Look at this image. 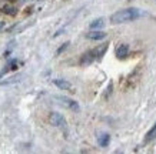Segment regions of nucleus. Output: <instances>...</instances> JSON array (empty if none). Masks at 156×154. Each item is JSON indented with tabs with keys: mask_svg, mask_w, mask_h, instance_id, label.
I'll return each instance as SVG.
<instances>
[{
	"mask_svg": "<svg viewBox=\"0 0 156 154\" xmlns=\"http://www.w3.org/2000/svg\"><path fill=\"white\" fill-rule=\"evenodd\" d=\"M129 54V44H120L116 49V57L118 59H126Z\"/></svg>",
	"mask_w": 156,
	"mask_h": 154,
	"instance_id": "39448f33",
	"label": "nucleus"
},
{
	"mask_svg": "<svg viewBox=\"0 0 156 154\" xmlns=\"http://www.w3.org/2000/svg\"><path fill=\"white\" fill-rule=\"evenodd\" d=\"M55 84H56L57 87L60 90H70L72 89V84L66 80H55Z\"/></svg>",
	"mask_w": 156,
	"mask_h": 154,
	"instance_id": "0eeeda50",
	"label": "nucleus"
},
{
	"mask_svg": "<svg viewBox=\"0 0 156 154\" xmlns=\"http://www.w3.org/2000/svg\"><path fill=\"white\" fill-rule=\"evenodd\" d=\"M156 137V123H155V126L152 127L151 130L146 133V137H145V143H149V141H152L153 139Z\"/></svg>",
	"mask_w": 156,
	"mask_h": 154,
	"instance_id": "9d476101",
	"label": "nucleus"
},
{
	"mask_svg": "<svg viewBox=\"0 0 156 154\" xmlns=\"http://www.w3.org/2000/svg\"><path fill=\"white\" fill-rule=\"evenodd\" d=\"M3 27H5V23H3V22H0V30H2Z\"/></svg>",
	"mask_w": 156,
	"mask_h": 154,
	"instance_id": "ddd939ff",
	"label": "nucleus"
},
{
	"mask_svg": "<svg viewBox=\"0 0 156 154\" xmlns=\"http://www.w3.org/2000/svg\"><path fill=\"white\" fill-rule=\"evenodd\" d=\"M140 17V10L130 7V9H123L119 10L116 13L110 16V23L113 24H120V23H128V22H133Z\"/></svg>",
	"mask_w": 156,
	"mask_h": 154,
	"instance_id": "f257e3e1",
	"label": "nucleus"
},
{
	"mask_svg": "<svg viewBox=\"0 0 156 154\" xmlns=\"http://www.w3.org/2000/svg\"><path fill=\"white\" fill-rule=\"evenodd\" d=\"M105 26V20L103 19H96L90 23V29H100Z\"/></svg>",
	"mask_w": 156,
	"mask_h": 154,
	"instance_id": "9b49d317",
	"label": "nucleus"
},
{
	"mask_svg": "<svg viewBox=\"0 0 156 154\" xmlns=\"http://www.w3.org/2000/svg\"><path fill=\"white\" fill-rule=\"evenodd\" d=\"M106 50H108V44H102V46L96 47V49L87 51V53H85V54L82 56L80 63H82V64H90L93 60L100 59V57L103 56L105 53H106Z\"/></svg>",
	"mask_w": 156,
	"mask_h": 154,
	"instance_id": "f03ea898",
	"label": "nucleus"
},
{
	"mask_svg": "<svg viewBox=\"0 0 156 154\" xmlns=\"http://www.w3.org/2000/svg\"><path fill=\"white\" fill-rule=\"evenodd\" d=\"M2 12L6 14H9V16H14V14L17 13V9L14 7V6H10V5H5L2 7Z\"/></svg>",
	"mask_w": 156,
	"mask_h": 154,
	"instance_id": "6e6552de",
	"label": "nucleus"
},
{
	"mask_svg": "<svg viewBox=\"0 0 156 154\" xmlns=\"http://www.w3.org/2000/svg\"><path fill=\"white\" fill-rule=\"evenodd\" d=\"M67 46H69V43H65V44H63V46H62V47H60V49H59V50H57V54H60L62 51L65 50V49H66V47H67Z\"/></svg>",
	"mask_w": 156,
	"mask_h": 154,
	"instance_id": "f8f14e48",
	"label": "nucleus"
},
{
	"mask_svg": "<svg viewBox=\"0 0 156 154\" xmlns=\"http://www.w3.org/2000/svg\"><path fill=\"white\" fill-rule=\"evenodd\" d=\"M50 124L55 127H62L66 124V120H65V117L62 116L60 113H52L50 114Z\"/></svg>",
	"mask_w": 156,
	"mask_h": 154,
	"instance_id": "20e7f679",
	"label": "nucleus"
},
{
	"mask_svg": "<svg viewBox=\"0 0 156 154\" xmlns=\"http://www.w3.org/2000/svg\"><path fill=\"white\" fill-rule=\"evenodd\" d=\"M56 100L60 103L62 106H65L66 108H70L73 111H79V110H80L77 101H75V100H72V98H69V97H62L60 96V97H56Z\"/></svg>",
	"mask_w": 156,
	"mask_h": 154,
	"instance_id": "7ed1b4c3",
	"label": "nucleus"
},
{
	"mask_svg": "<svg viewBox=\"0 0 156 154\" xmlns=\"http://www.w3.org/2000/svg\"><path fill=\"white\" fill-rule=\"evenodd\" d=\"M86 37L90 39V40H102V39L106 37V33L105 32H90L86 34Z\"/></svg>",
	"mask_w": 156,
	"mask_h": 154,
	"instance_id": "423d86ee",
	"label": "nucleus"
},
{
	"mask_svg": "<svg viewBox=\"0 0 156 154\" xmlns=\"http://www.w3.org/2000/svg\"><path fill=\"white\" fill-rule=\"evenodd\" d=\"M109 141H110V135L109 134H102V135H99V139H98V143H99L100 147L109 145Z\"/></svg>",
	"mask_w": 156,
	"mask_h": 154,
	"instance_id": "1a4fd4ad",
	"label": "nucleus"
}]
</instances>
